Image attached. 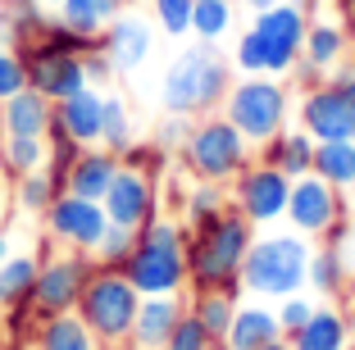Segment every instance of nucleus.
Here are the masks:
<instances>
[{
  "label": "nucleus",
  "instance_id": "obj_1",
  "mask_svg": "<svg viewBox=\"0 0 355 350\" xmlns=\"http://www.w3.org/2000/svg\"><path fill=\"white\" fill-rule=\"evenodd\" d=\"M260 227L251 218H241L237 209H223L219 218L191 227L187 237V287L191 291H241V259L251 250Z\"/></svg>",
  "mask_w": 355,
  "mask_h": 350
},
{
  "label": "nucleus",
  "instance_id": "obj_2",
  "mask_svg": "<svg viewBox=\"0 0 355 350\" xmlns=\"http://www.w3.org/2000/svg\"><path fill=\"white\" fill-rule=\"evenodd\" d=\"M228 87H232V60H223L219 46L191 42L168 60L164 78H159V105H164V114L205 119L223 105Z\"/></svg>",
  "mask_w": 355,
  "mask_h": 350
},
{
  "label": "nucleus",
  "instance_id": "obj_3",
  "mask_svg": "<svg viewBox=\"0 0 355 350\" xmlns=\"http://www.w3.org/2000/svg\"><path fill=\"white\" fill-rule=\"evenodd\" d=\"M305 14L301 0H278L273 10L255 14L251 28L237 37L232 46V69L237 73H269V78H292V69L301 64V46H305Z\"/></svg>",
  "mask_w": 355,
  "mask_h": 350
},
{
  "label": "nucleus",
  "instance_id": "obj_4",
  "mask_svg": "<svg viewBox=\"0 0 355 350\" xmlns=\"http://www.w3.org/2000/svg\"><path fill=\"white\" fill-rule=\"evenodd\" d=\"M187 237L191 227L168 214H155L146 227H137V246L123 264L128 282L141 296H182L187 291Z\"/></svg>",
  "mask_w": 355,
  "mask_h": 350
},
{
  "label": "nucleus",
  "instance_id": "obj_5",
  "mask_svg": "<svg viewBox=\"0 0 355 350\" xmlns=\"http://www.w3.org/2000/svg\"><path fill=\"white\" fill-rule=\"evenodd\" d=\"M310 237L301 232H255L251 250L241 259V291L255 300H273L305 291V273H310Z\"/></svg>",
  "mask_w": 355,
  "mask_h": 350
},
{
  "label": "nucleus",
  "instance_id": "obj_6",
  "mask_svg": "<svg viewBox=\"0 0 355 350\" xmlns=\"http://www.w3.org/2000/svg\"><path fill=\"white\" fill-rule=\"evenodd\" d=\"M219 114L251 146H264L269 137H278L282 128H287V119H292V87H287V78L241 73V78H232Z\"/></svg>",
  "mask_w": 355,
  "mask_h": 350
},
{
  "label": "nucleus",
  "instance_id": "obj_7",
  "mask_svg": "<svg viewBox=\"0 0 355 350\" xmlns=\"http://www.w3.org/2000/svg\"><path fill=\"white\" fill-rule=\"evenodd\" d=\"M137 305H141V291L128 282L123 268L96 264L87 287H83V296H78L73 314L92 328V337L101 341V350H123L128 337H132V323H137Z\"/></svg>",
  "mask_w": 355,
  "mask_h": 350
},
{
  "label": "nucleus",
  "instance_id": "obj_8",
  "mask_svg": "<svg viewBox=\"0 0 355 350\" xmlns=\"http://www.w3.org/2000/svg\"><path fill=\"white\" fill-rule=\"evenodd\" d=\"M251 150L255 146L214 110V114H205V119L191 123V137L178 155H182V168H187L196 182H223L228 186L241 168L251 164Z\"/></svg>",
  "mask_w": 355,
  "mask_h": 350
},
{
  "label": "nucleus",
  "instance_id": "obj_9",
  "mask_svg": "<svg viewBox=\"0 0 355 350\" xmlns=\"http://www.w3.org/2000/svg\"><path fill=\"white\" fill-rule=\"evenodd\" d=\"M296 123L314 141H355V64L305 87L296 100Z\"/></svg>",
  "mask_w": 355,
  "mask_h": 350
},
{
  "label": "nucleus",
  "instance_id": "obj_10",
  "mask_svg": "<svg viewBox=\"0 0 355 350\" xmlns=\"http://www.w3.org/2000/svg\"><path fill=\"white\" fill-rule=\"evenodd\" d=\"M96 259L78 250H55L42 255L37 268V287H32V319H51V314H73L87 278H92Z\"/></svg>",
  "mask_w": 355,
  "mask_h": 350
},
{
  "label": "nucleus",
  "instance_id": "obj_11",
  "mask_svg": "<svg viewBox=\"0 0 355 350\" xmlns=\"http://www.w3.org/2000/svg\"><path fill=\"white\" fill-rule=\"evenodd\" d=\"M232 209H237L241 218H251L255 227H273L287 218V196H292V177L282 173V168L264 164V159H251V164L241 168L237 177H232Z\"/></svg>",
  "mask_w": 355,
  "mask_h": 350
},
{
  "label": "nucleus",
  "instance_id": "obj_12",
  "mask_svg": "<svg viewBox=\"0 0 355 350\" xmlns=\"http://www.w3.org/2000/svg\"><path fill=\"white\" fill-rule=\"evenodd\" d=\"M346 223V196L333 182H324L319 173L292 177V196H287V227L301 237H333L337 227Z\"/></svg>",
  "mask_w": 355,
  "mask_h": 350
},
{
  "label": "nucleus",
  "instance_id": "obj_13",
  "mask_svg": "<svg viewBox=\"0 0 355 350\" xmlns=\"http://www.w3.org/2000/svg\"><path fill=\"white\" fill-rule=\"evenodd\" d=\"M23 51V64H28V87L32 91H42L46 100H69V96H78L87 82V64L78 51H64V46H55L51 37H37V42L19 46Z\"/></svg>",
  "mask_w": 355,
  "mask_h": 350
},
{
  "label": "nucleus",
  "instance_id": "obj_14",
  "mask_svg": "<svg viewBox=\"0 0 355 350\" xmlns=\"http://www.w3.org/2000/svg\"><path fill=\"white\" fill-rule=\"evenodd\" d=\"M42 218H46V237H51L60 250H78V255H96L105 227H110L101 200L73 196V191H60L55 205L46 209Z\"/></svg>",
  "mask_w": 355,
  "mask_h": 350
},
{
  "label": "nucleus",
  "instance_id": "obj_15",
  "mask_svg": "<svg viewBox=\"0 0 355 350\" xmlns=\"http://www.w3.org/2000/svg\"><path fill=\"white\" fill-rule=\"evenodd\" d=\"M105 218L119 227H146L150 218L159 214V177L150 168H137V164H123L105 191Z\"/></svg>",
  "mask_w": 355,
  "mask_h": 350
},
{
  "label": "nucleus",
  "instance_id": "obj_16",
  "mask_svg": "<svg viewBox=\"0 0 355 350\" xmlns=\"http://www.w3.org/2000/svg\"><path fill=\"white\" fill-rule=\"evenodd\" d=\"M101 51L110 55L114 73H137L150 60V51H155V23H150L146 14H128L123 10L101 32Z\"/></svg>",
  "mask_w": 355,
  "mask_h": 350
},
{
  "label": "nucleus",
  "instance_id": "obj_17",
  "mask_svg": "<svg viewBox=\"0 0 355 350\" xmlns=\"http://www.w3.org/2000/svg\"><path fill=\"white\" fill-rule=\"evenodd\" d=\"M182 314H187V300L182 296H141L128 346L132 350H164V341L173 337V328H178Z\"/></svg>",
  "mask_w": 355,
  "mask_h": 350
},
{
  "label": "nucleus",
  "instance_id": "obj_18",
  "mask_svg": "<svg viewBox=\"0 0 355 350\" xmlns=\"http://www.w3.org/2000/svg\"><path fill=\"white\" fill-rule=\"evenodd\" d=\"M119 168H123V159H119L114 150H105V146H83L78 159L69 164V173H64V191L87 196V200H105V191H110V182H114Z\"/></svg>",
  "mask_w": 355,
  "mask_h": 350
},
{
  "label": "nucleus",
  "instance_id": "obj_19",
  "mask_svg": "<svg viewBox=\"0 0 355 350\" xmlns=\"http://www.w3.org/2000/svg\"><path fill=\"white\" fill-rule=\"evenodd\" d=\"M55 123L73 137L78 146H101L105 132V91L101 87H83L78 96L55 105Z\"/></svg>",
  "mask_w": 355,
  "mask_h": 350
},
{
  "label": "nucleus",
  "instance_id": "obj_20",
  "mask_svg": "<svg viewBox=\"0 0 355 350\" xmlns=\"http://www.w3.org/2000/svg\"><path fill=\"white\" fill-rule=\"evenodd\" d=\"M51 123H55V100H46L32 87L0 100V137H46Z\"/></svg>",
  "mask_w": 355,
  "mask_h": 350
},
{
  "label": "nucleus",
  "instance_id": "obj_21",
  "mask_svg": "<svg viewBox=\"0 0 355 350\" xmlns=\"http://www.w3.org/2000/svg\"><path fill=\"white\" fill-rule=\"evenodd\" d=\"M232 350H264L273 341H282V323H278V309H269V300H241L237 314H232V328H228Z\"/></svg>",
  "mask_w": 355,
  "mask_h": 350
},
{
  "label": "nucleus",
  "instance_id": "obj_22",
  "mask_svg": "<svg viewBox=\"0 0 355 350\" xmlns=\"http://www.w3.org/2000/svg\"><path fill=\"white\" fill-rule=\"evenodd\" d=\"M287 346H292V350H351L346 309H337L333 300H319L314 314L305 319V328L287 337Z\"/></svg>",
  "mask_w": 355,
  "mask_h": 350
},
{
  "label": "nucleus",
  "instance_id": "obj_23",
  "mask_svg": "<svg viewBox=\"0 0 355 350\" xmlns=\"http://www.w3.org/2000/svg\"><path fill=\"white\" fill-rule=\"evenodd\" d=\"M314 146H319V141L296 123V128H282L278 137H269V141L260 146V150H264L260 159L273 164V168H282L287 177H305V173H314Z\"/></svg>",
  "mask_w": 355,
  "mask_h": 350
},
{
  "label": "nucleus",
  "instance_id": "obj_24",
  "mask_svg": "<svg viewBox=\"0 0 355 350\" xmlns=\"http://www.w3.org/2000/svg\"><path fill=\"white\" fill-rule=\"evenodd\" d=\"M32 350H101V341L78 314H51L32 328Z\"/></svg>",
  "mask_w": 355,
  "mask_h": 350
},
{
  "label": "nucleus",
  "instance_id": "obj_25",
  "mask_svg": "<svg viewBox=\"0 0 355 350\" xmlns=\"http://www.w3.org/2000/svg\"><path fill=\"white\" fill-rule=\"evenodd\" d=\"M346 60V32L337 28V23H310L305 28V46H301V64L305 69H314L319 78H328V73H337Z\"/></svg>",
  "mask_w": 355,
  "mask_h": 350
},
{
  "label": "nucleus",
  "instance_id": "obj_26",
  "mask_svg": "<svg viewBox=\"0 0 355 350\" xmlns=\"http://www.w3.org/2000/svg\"><path fill=\"white\" fill-rule=\"evenodd\" d=\"M351 287V264L342 259V250L328 241V246H314L310 255V273H305V291H314L319 300H337Z\"/></svg>",
  "mask_w": 355,
  "mask_h": 350
},
{
  "label": "nucleus",
  "instance_id": "obj_27",
  "mask_svg": "<svg viewBox=\"0 0 355 350\" xmlns=\"http://www.w3.org/2000/svg\"><path fill=\"white\" fill-rule=\"evenodd\" d=\"M237 305H241V291L214 287V291H191L187 314L209 332V341H223V337H228V328H232V314H237Z\"/></svg>",
  "mask_w": 355,
  "mask_h": 350
},
{
  "label": "nucleus",
  "instance_id": "obj_28",
  "mask_svg": "<svg viewBox=\"0 0 355 350\" xmlns=\"http://www.w3.org/2000/svg\"><path fill=\"white\" fill-rule=\"evenodd\" d=\"M37 268H42V255H14V250H10V255L0 259V309L32 305Z\"/></svg>",
  "mask_w": 355,
  "mask_h": 350
},
{
  "label": "nucleus",
  "instance_id": "obj_29",
  "mask_svg": "<svg viewBox=\"0 0 355 350\" xmlns=\"http://www.w3.org/2000/svg\"><path fill=\"white\" fill-rule=\"evenodd\" d=\"M123 10H128V0H64L60 10H55V19L64 28L83 32V37H101Z\"/></svg>",
  "mask_w": 355,
  "mask_h": 350
},
{
  "label": "nucleus",
  "instance_id": "obj_30",
  "mask_svg": "<svg viewBox=\"0 0 355 350\" xmlns=\"http://www.w3.org/2000/svg\"><path fill=\"white\" fill-rule=\"evenodd\" d=\"M237 28V0H196L191 5V37L219 46Z\"/></svg>",
  "mask_w": 355,
  "mask_h": 350
},
{
  "label": "nucleus",
  "instance_id": "obj_31",
  "mask_svg": "<svg viewBox=\"0 0 355 350\" xmlns=\"http://www.w3.org/2000/svg\"><path fill=\"white\" fill-rule=\"evenodd\" d=\"M60 191H64V182H60V173H55L51 164L37 168V173L14 177V200H19V209H23V214H32V218H42L46 209L55 205Z\"/></svg>",
  "mask_w": 355,
  "mask_h": 350
},
{
  "label": "nucleus",
  "instance_id": "obj_32",
  "mask_svg": "<svg viewBox=\"0 0 355 350\" xmlns=\"http://www.w3.org/2000/svg\"><path fill=\"white\" fill-rule=\"evenodd\" d=\"M51 164V141L46 137H0V168L10 177L37 173Z\"/></svg>",
  "mask_w": 355,
  "mask_h": 350
},
{
  "label": "nucleus",
  "instance_id": "obj_33",
  "mask_svg": "<svg viewBox=\"0 0 355 350\" xmlns=\"http://www.w3.org/2000/svg\"><path fill=\"white\" fill-rule=\"evenodd\" d=\"M314 173L333 182L337 191L355 182V141H319L314 146Z\"/></svg>",
  "mask_w": 355,
  "mask_h": 350
},
{
  "label": "nucleus",
  "instance_id": "obj_34",
  "mask_svg": "<svg viewBox=\"0 0 355 350\" xmlns=\"http://www.w3.org/2000/svg\"><path fill=\"white\" fill-rule=\"evenodd\" d=\"M0 23L14 32V46H28L46 32L51 14H46V5H37V0H0Z\"/></svg>",
  "mask_w": 355,
  "mask_h": 350
},
{
  "label": "nucleus",
  "instance_id": "obj_35",
  "mask_svg": "<svg viewBox=\"0 0 355 350\" xmlns=\"http://www.w3.org/2000/svg\"><path fill=\"white\" fill-rule=\"evenodd\" d=\"M101 146H105V150H114L119 159L137 146L132 110H128V100H123V96H114V91H105V132H101Z\"/></svg>",
  "mask_w": 355,
  "mask_h": 350
},
{
  "label": "nucleus",
  "instance_id": "obj_36",
  "mask_svg": "<svg viewBox=\"0 0 355 350\" xmlns=\"http://www.w3.org/2000/svg\"><path fill=\"white\" fill-rule=\"evenodd\" d=\"M228 205L232 200H228V186L223 182H196L187 196H182V223L200 227V223H209V218H219Z\"/></svg>",
  "mask_w": 355,
  "mask_h": 350
},
{
  "label": "nucleus",
  "instance_id": "obj_37",
  "mask_svg": "<svg viewBox=\"0 0 355 350\" xmlns=\"http://www.w3.org/2000/svg\"><path fill=\"white\" fill-rule=\"evenodd\" d=\"M191 5L196 0H150V14H155V28L164 37H191Z\"/></svg>",
  "mask_w": 355,
  "mask_h": 350
},
{
  "label": "nucleus",
  "instance_id": "obj_38",
  "mask_svg": "<svg viewBox=\"0 0 355 350\" xmlns=\"http://www.w3.org/2000/svg\"><path fill=\"white\" fill-rule=\"evenodd\" d=\"M132 246H137V232H132V227L110 223L92 259H96V264H105V268H123V264H128V255H132Z\"/></svg>",
  "mask_w": 355,
  "mask_h": 350
},
{
  "label": "nucleus",
  "instance_id": "obj_39",
  "mask_svg": "<svg viewBox=\"0 0 355 350\" xmlns=\"http://www.w3.org/2000/svg\"><path fill=\"white\" fill-rule=\"evenodd\" d=\"M314 305H319V296H305V291H296V296H282L278 305V323H282V337H292V332L305 328V319L314 314Z\"/></svg>",
  "mask_w": 355,
  "mask_h": 350
},
{
  "label": "nucleus",
  "instance_id": "obj_40",
  "mask_svg": "<svg viewBox=\"0 0 355 350\" xmlns=\"http://www.w3.org/2000/svg\"><path fill=\"white\" fill-rule=\"evenodd\" d=\"M28 87V64H23L19 46H0V100H10L14 91Z\"/></svg>",
  "mask_w": 355,
  "mask_h": 350
},
{
  "label": "nucleus",
  "instance_id": "obj_41",
  "mask_svg": "<svg viewBox=\"0 0 355 350\" xmlns=\"http://www.w3.org/2000/svg\"><path fill=\"white\" fill-rule=\"evenodd\" d=\"M191 123H196V119L164 114V119H159V128H155V146H159V150H182V146H187V137H191Z\"/></svg>",
  "mask_w": 355,
  "mask_h": 350
},
{
  "label": "nucleus",
  "instance_id": "obj_42",
  "mask_svg": "<svg viewBox=\"0 0 355 350\" xmlns=\"http://www.w3.org/2000/svg\"><path fill=\"white\" fill-rule=\"evenodd\" d=\"M164 350H209V332L200 328L191 314H182L178 328H173V337L164 341Z\"/></svg>",
  "mask_w": 355,
  "mask_h": 350
},
{
  "label": "nucleus",
  "instance_id": "obj_43",
  "mask_svg": "<svg viewBox=\"0 0 355 350\" xmlns=\"http://www.w3.org/2000/svg\"><path fill=\"white\" fill-rule=\"evenodd\" d=\"M83 64H87V82H92V87H110V78H114V64H110V55L101 51V42H96L92 51L83 55Z\"/></svg>",
  "mask_w": 355,
  "mask_h": 350
},
{
  "label": "nucleus",
  "instance_id": "obj_44",
  "mask_svg": "<svg viewBox=\"0 0 355 350\" xmlns=\"http://www.w3.org/2000/svg\"><path fill=\"white\" fill-rule=\"evenodd\" d=\"M273 5H278V0H237V10H246L255 19V14H264V10H273Z\"/></svg>",
  "mask_w": 355,
  "mask_h": 350
},
{
  "label": "nucleus",
  "instance_id": "obj_45",
  "mask_svg": "<svg viewBox=\"0 0 355 350\" xmlns=\"http://www.w3.org/2000/svg\"><path fill=\"white\" fill-rule=\"evenodd\" d=\"M346 328H351V346H355V291L346 296Z\"/></svg>",
  "mask_w": 355,
  "mask_h": 350
},
{
  "label": "nucleus",
  "instance_id": "obj_46",
  "mask_svg": "<svg viewBox=\"0 0 355 350\" xmlns=\"http://www.w3.org/2000/svg\"><path fill=\"white\" fill-rule=\"evenodd\" d=\"M10 255V237H5V232H0V259Z\"/></svg>",
  "mask_w": 355,
  "mask_h": 350
},
{
  "label": "nucleus",
  "instance_id": "obj_47",
  "mask_svg": "<svg viewBox=\"0 0 355 350\" xmlns=\"http://www.w3.org/2000/svg\"><path fill=\"white\" fill-rule=\"evenodd\" d=\"M264 350H292V346H287V337H282V341H273V346H264Z\"/></svg>",
  "mask_w": 355,
  "mask_h": 350
},
{
  "label": "nucleus",
  "instance_id": "obj_48",
  "mask_svg": "<svg viewBox=\"0 0 355 350\" xmlns=\"http://www.w3.org/2000/svg\"><path fill=\"white\" fill-rule=\"evenodd\" d=\"M37 5H46V10H60L64 0H37Z\"/></svg>",
  "mask_w": 355,
  "mask_h": 350
},
{
  "label": "nucleus",
  "instance_id": "obj_49",
  "mask_svg": "<svg viewBox=\"0 0 355 350\" xmlns=\"http://www.w3.org/2000/svg\"><path fill=\"white\" fill-rule=\"evenodd\" d=\"M209 350H232V346H228V341H209Z\"/></svg>",
  "mask_w": 355,
  "mask_h": 350
},
{
  "label": "nucleus",
  "instance_id": "obj_50",
  "mask_svg": "<svg viewBox=\"0 0 355 350\" xmlns=\"http://www.w3.org/2000/svg\"><path fill=\"white\" fill-rule=\"evenodd\" d=\"M0 200H5V168H0Z\"/></svg>",
  "mask_w": 355,
  "mask_h": 350
},
{
  "label": "nucleus",
  "instance_id": "obj_51",
  "mask_svg": "<svg viewBox=\"0 0 355 350\" xmlns=\"http://www.w3.org/2000/svg\"><path fill=\"white\" fill-rule=\"evenodd\" d=\"M346 196H351V200H355V182H351V186H346Z\"/></svg>",
  "mask_w": 355,
  "mask_h": 350
}]
</instances>
